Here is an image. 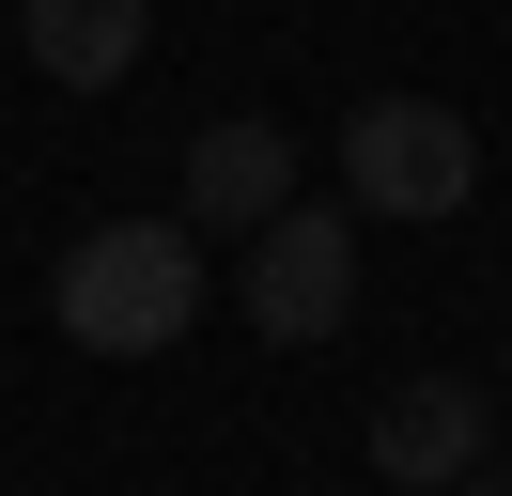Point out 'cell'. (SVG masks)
<instances>
[{"instance_id":"cell-1","label":"cell","mask_w":512,"mask_h":496,"mask_svg":"<svg viewBox=\"0 0 512 496\" xmlns=\"http://www.w3.org/2000/svg\"><path fill=\"white\" fill-rule=\"evenodd\" d=\"M47 310H63L78 357H171L202 326V233L187 217H94L47 279Z\"/></svg>"},{"instance_id":"cell-2","label":"cell","mask_w":512,"mask_h":496,"mask_svg":"<svg viewBox=\"0 0 512 496\" xmlns=\"http://www.w3.org/2000/svg\"><path fill=\"white\" fill-rule=\"evenodd\" d=\"M342 202L357 217H466L481 202V124L450 93H357L342 109Z\"/></svg>"},{"instance_id":"cell-3","label":"cell","mask_w":512,"mask_h":496,"mask_svg":"<svg viewBox=\"0 0 512 496\" xmlns=\"http://www.w3.org/2000/svg\"><path fill=\"white\" fill-rule=\"evenodd\" d=\"M233 295H249V326H264V341H326V326L357 310V217H326V202L249 217V264H233Z\"/></svg>"},{"instance_id":"cell-4","label":"cell","mask_w":512,"mask_h":496,"mask_svg":"<svg viewBox=\"0 0 512 496\" xmlns=\"http://www.w3.org/2000/svg\"><path fill=\"white\" fill-rule=\"evenodd\" d=\"M481 434H497V388H481V372H404V388L373 403V434H357V450H373V481L450 496V481L481 465Z\"/></svg>"},{"instance_id":"cell-5","label":"cell","mask_w":512,"mask_h":496,"mask_svg":"<svg viewBox=\"0 0 512 496\" xmlns=\"http://www.w3.org/2000/svg\"><path fill=\"white\" fill-rule=\"evenodd\" d=\"M295 202V140L264 109H218L187 140V233H249V217H280Z\"/></svg>"},{"instance_id":"cell-6","label":"cell","mask_w":512,"mask_h":496,"mask_svg":"<svg viewBox=\"0 0 512 496\" xmlns=\"http://www.w3.org/2000/svg\"><path fill=\"white\" fill-rule=\"evenodd\" d=\"M16 47H32V78L109 93V78H140V47H156V0H16Z\"/></svg>"},{"instance_id":"cell-7","label":"cell","mask_w":512,"mask_h":496,"mask_svg":"<svg viewBox=\"0 0 512 496\" xmlns=\"http://www.w3.org/2000/svg\"><path fill=\"white\" fill-rule=\"evenodd\" d=\"M450 496H512V465H497V450H481V465H466V481H450Z\"/></svg>"}]
</instances>
